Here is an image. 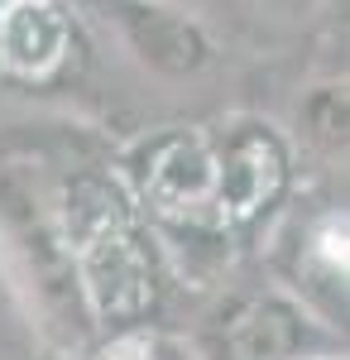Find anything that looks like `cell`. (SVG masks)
Segmentation results:
<instances>
[{"instance_id": "obj_3", "label": "cell", "mask_w": 350, "mask_h": 360, "mask_svg": "<svg viewBox=\"0 0 350 360\" xmlns=\"http://www.w3.org/2000/svg\"><path fill=\"white\" fill-rule=\"evenodd\" d=\"M130 197L144 217L216 231V139L202 130H173L149 139L130 159Z\"/></svg>"}, {"instance_id": "obj_1", "label": "cell", "mask_w": 350, "mask_h": 360, "mask_svg": "<svg viewBox=\"0 0 350 360\" xmlns=\"http://www.w3.org/2000/svg\"><path fill=\"white\" fill-rule=\"evenodd\" d=\"M53 197L86 317L120 332L139 327L159 303V255L130 188L106 168H67Z\"/></svg>"}, {"instance_id": "obj_8", "label": "cell", "mask_w": 350, "mask_h": 360, "mask_svg": "<svg viewBox=\"0 0 350 360\" xmlns=\"http://www.w3.org/2000/svg\"><path fill=\"white\" fill-rule=\"evenodd\" d=\"M307 278H317V288H341L346 293V217L326 212L307 226L302 236V264H297Z\"/></svg>"}, {"instance_id": "obj_5", "label": "cell", "mask_w": 350, "mask_h": 360, "mask_svg": "<svg viewBox=\"0 0 350 360\" xmlns=\"http://www.w3.org/2000/svg\"><path fill=\"white\" fill-rule=\"evenodd\" d=\"M197 360H302L307 356V312L283 293L240 298L216 317Z\"/></svg>"}, {"instance_id": "obj_6", "label": "cell", "mask_w": 350, "mask_h": 360, "mask_svg": "<svg viewBox=\"0 0 350 360\" xmlns=\"http://www.w3.org/2000/svg\"><path fill=\"white\" fill-rule=\"evenodd\" d=\"M72 53V20L58 0H0V72L44 82Z\"/></svg>"}, {"instance_id": "obj_7", "label": "cell", "mask_w": 350, "mask_h": 360, "mask_svg": "<svg viewBox=\"0 0 350 360\" xmlns=\"http://www.w3.org/2000/svg\"><path fill=\"white\" fill-rule=\"evenodd\" d=\"M101 10H106L110 25H120V34L130 39V49L144 63L163 68V72H192L207 58L202 34L188 20H178L173 10L154 5V0H101Z\"/></svg>"}, {"instance_id": "obj_9", "label": "cell", "mask_w": 350, "mask_h": 360, "mask_svg": "<svg viewBox=\"0 0 350 360\" xmlns=\"http://www.w3.org/2000/svg\"><path fill=\"white\" fill-rule=\"evenodd\" d=\"M96 360H197L188 341L168 332H154V327H130V332H115L101 346Z\"/></svg>"}, {"instance_id": "obj_4", "label": "cell", "mask_w": 350, "mask_h": 360, "mask_svg": "<svg viewBox=\"0 0 350 360\" xmlns=\"http://www.w3.org/2000/svg\"><path fill=\"white\" fill-rule=\"evenodd\" d=\"M288 188V149L269 125H231L216 139V231L254 221L264 207H273Z\"/></svg>"}, {"instance_id": "obj_10", "label": "cell", "mask_w": 350, "mask_h": 360, "mask_svg": "<svg viewBox=\"0 0 350 360\" xmlns=\"http://www.w3.org/2000/svg\"><path fill=\"white\" fill-rule=\"evenodd\" d=\"M302 360H341V356H302Z\"/></svg>"}, {"instance_id": "obj_2", "label": "cell", "mask_w": 350, "mask_h": 360, "mask_svg": "<svg viewBox=\"0 0 350 360\" xmlns=\"http://www.w3.org/2000/svg\"><path fill=\"white\" fill-rule=\"evenodd\" d=\"M0 231H5V250H10L20 278L34 288V307L44 317V332L63 351H82L86 332H91V317L82 307L77 278H72L53 183L44 188L39 178L5 168L0 173Z\"/></svg>"}]
</instances>
